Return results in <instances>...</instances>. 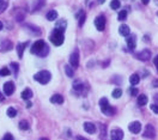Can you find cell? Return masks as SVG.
<instances>
[{"label":"cell","instance_id":"cell-19","mask_svg":"<svg viewBox=\"0 0 158 140\" xmlns=\"http://www.w3.org/2000/svg\"><path fill=\"white\" fill-rule=\"evenodd\" d=\"M66 26H67V22H66L65 19H60V20L56 23L55 29H58V30H61V31H65Z\"/></svg>","mask_w":158,"mask_h":140},{"label":"cell","instance_id":"cell-15","mask_svg":"<svg viewBox=\"0 0 158 140\" xmlns=\"http://www.w3.org/2000/svg\"><path fill=\"white\" fill-rule=\"evenodd\" d=\"M135 41H137V38H135L134 35H128V36H127V46H128V48H130L131 50L135 48V46H137Z\"/></svg>","mask_w":158,"mask_h":140},{"label":"cell","instance_id":"cell-35","mask_svg":"<svg viewBox=\"0 0 158 140\" xmlns=\"http://www.w3.org/2000/svg\"><path fill=\"white\" fill-rule=\"evenodd\" d=\"M1 140H15V138H13V135H12V134L7 133V134H5V135H4V138H3Z\"/></svg>","mask_w":158,"mask_h":140},{"label":"cell","instance_id":"cell-37","mask_svg":"<svg viewBox=\"0 0 158 140\" xmlns=\"http://www.w3.org/2000/svg\"><path fill=\"white\" fill-rule=\"evenodd\" d=\"M11 68H12V70H13V72L17 74V72H18V68H19V67H18V65H17L16 62H12V64H11Z\"/></svg>","mask_w":158,"mask_h":140},{"label":"cell","instance_id":"cell-51","mask_svg":"<svg viewBox=\"0 0 158 140\" xmlns=\"http://www.w3.org/2000/svg\"><path fill=\"white\" fill-rule=\"evenodd\" d=\"M157 16H158V12H157Z\"/></svg>","mask_w":158,"mask_h":140},{"label":"cell","instance_id":"cell-21","mask_svg":"<svg viewBox=\"0 0 158 140\" xmlns=\"http://www.w3.org/2000/svg\"><path fill=\"white\" fill-rule=\"evenodd\" d=\"M130 81H131L132 85H137V84H139V81H140V77H139V74H137V73L132 74V75L130 77Z\"/></svg>","mask_w":158,"mask_h":140},{"label":"cell","instance_id":"cell-38","mask_svg":"<svg viewBox=\"0 0 158 140\" xmlns=\"http://www.w3.org/2000/svg\"><path fill=\"white\" fill-rule=\"evenodd\" d=\"M130 94H131L132 96H137V95H138V89H137V88H131V89H130Z\"/></svg>","mask_w":158,"mask_h":140},{"label":"cell","instance_id":"cell-28","mask_svg":"<svg viewBox=\"0 0 158 140\" xmlns=\"http://www.w3.org/2000/svg\"><path fill=\"white\" fill-rule=\"evenodd\" d=\"M117 18H119V20H125L126 18H127V11H126V10L120 11L119 15H117Z\"/></svg>","mask_w":158,"mask_h":140},{"label":"cell","instance_id":"cell-49","mask_svg":"<svg viewBox=\"0 0 158 140\" xmlns=\"http://www.w3.org/2000/svg\"><path fill=\"white\" fill-rule=\"evenodd\" d=\"M0 99H4V96L1 95V92H0Z\"/></svg>","mask_w":158,"mask_h":140},{"label":"cell","instance_id":"cell-8","mask_svg":"<svg viewBox=\"0 0 158 140\" xmlns=\"http://www.w3.org/2000/svg\"><path fill=\"white\" fill-rule=\"evenodd\" d=\"M128 129H130L131 133L138 134V133H140V131H141V123H140L139 121H133V122L130 123Z\"/></svg>","mask_w":158,"mask_h":140},{"label":"cell","instance_id":"cell-30","mask_svg":"<svg viewBox=\"0 0 158 140\" xmlns=\"http://www.w3.org/2000/svg\"><path fill=\"white\" fill-rule=\"evenodd\" d=\"M111 95H113V97L114 98H119V97H121V95H122V90L121 89H115V90H113V92H111Z\"/></svg>","mask_w":158,"mask_h":140},{"label":"cell","instance_id":"cell-22","mask_svg":"<svg viewBox=\"0 0 158 140\" xmlns=\"http://www.w3.org/2000/svg\"><path fill=\"white\" fill-rule=\"evenodd\" d=\"M58 18V12L55 10H50L48 13H47V19L48 20H55Z\"/></svg>","mask_w":158,"mask_h":140},{"label":"cell","instance_id":"cell-36","mask_svg":"<svg viewBox=\"0 0 158 140\" xmlns=\"http://www.w3.org/2000/svg\"><path fill=\"white\" fill-rule=\"evenodd\" d=\"M16 19H17V22H23V19H24V13H17Z\"/></svg>","mask_w":158,"mask_h":140},{"label":"cell","instance_id":"cell-16","mask_svg":"<svg viewBox=\"0 0 158 140\" xmlns=\"http://www.w3.org/2000/svg\"><path fill=\"white\" fill-rule=\"evenodd\" d=\"M12 47H13V44L11 41H4V42H1V44H0V50L7 52V50H11Z\"/></svg>","mask_w":158,"mask_h":140},{"label":"cell","instance_id":"cell-3","mask_svg":"<svg viewBox=\"0 0 158 140\" xmlns=\"http://www.w3.org/2000/svg\"><path fill=\"white\" fill-rule=\"evenodd\" d=\"M100 107H101V111H102V113L106 114V115H108V116H111V115L115 114L114 108L109 104V102H108V99L106 97H103V98L100 99Z\"/></svg>","mask_w":158,"mask_h":140},{"label":"cell","instance_id":"cell-14","mask_svg":"<svg viewBox=\"0 0 158 140\" xmlns=\"http://www.w3.org/2000/svg\"><path fill=\"white\" fill-rule=\"evenodd\" d=\"M28 47V42H24V43H18L17 44V54H18V58L22 59L23 58V53H24V49Z\"/></svg>","mask_w":158,"mask_h":140},{"label":"cell","instance_id":"cell-33","mask_svg":"<svg viewBox=\"0 0 158 140\" xmlns=\"http://www.w3.org/2000/svg\"><path fill=\"white\" fill-rule=\"evenodd\" d=\"M44 4H46V0H39V1H37V5L35 6L34 10H40V9H42V7L44 6Z\"/></svg>","mask_w":158,"mask_h":140},{"label":"cell","instance_id":"cell-39","mask_svg":"<svg viewBox=\"0 0 158 140\" xmlns=\"http://www.w3.org/2000/svg\"><path fill=\"white\" fill-rule=\"evenodd\" d=\"M151 110L153 111L154 114H158V105L157 104H152L151 105Z\"/></svg>","mask_w":158,"mask_h":140},{"label":"cell","instance_id":"cell-27","mask_svg":"<svg viewBox=\"0 0 158 140\" xmlns=\"http://www.w3.org/2000/svg\"><path fill=\"white\" fill-rule=\"evenodd\" d=\"M11 74V71L9 67H3L1 70H0V75L1 77H6V75H10Z\"/></svg>","mask_w":158,"mask_h":140},{"label":"cell","instance_id":"cell-29","mask_svg":"<svg viewBox=\"0 0 158 140\" xmlns=\"http://www.w3.org/2000/svg\"><path fill=\"white\" fill-rule=\"evenodd\" d=\"M7 115H9L10 118H15V116L17 115V110H16L15 108H12V107H10V108L7 109Z\"/></svg>","mask_w":158,"mask_h":140},{"label":"cell","instance_id":"cell-47","mask_svg":"<svg viewBox=\"0 0 158 140\" xmlns=\"http://www.w3.org/2000/svg\"><path fill=\"white\" fill-rule=\"evenodd\" d=\"M104 1H106V0H98V3H100V4H103Z\"/></svg>","mask_w":158,"mask_h":140},{"label":"cell","instance_id":"cell-32","mask_svg":"<svg viewBox=\"0 0 158 140\" xmlns=\"http://www.w3.org/2000/svg\"><path fill=\"white\" fill-rule=\"evenodd\" d=\"M6 9H7V3L3 1V0H0V13H3Z\"/></svg>","mask_w":158,"mask_h":140},{"label":"cell","instance_id":"cell-17","mask_svg":"<svg viewBox=\"0 0 158 140\" xmlns=\"http://www.w3.org/2000/svg\"><path fill=\"white\" fill-rule=\"evenodd\" d=\"M73 89L77 92H83V90H84V83L80 81V80H74L73 81Z\"/></svg>","mask_w":158,"mask_h":140},{"label":"cell","instance_id":"cell-7","mask_svg":"<svg viewBox=\"0 0 158 140\" xmlns=\"http://www.w3.org/2000/svg\"><path fill=\"white\" fill-rule=\"evenodd\" d=\"M95 26L98 31H103L106 28V17L104 16H98L95 19Z\"/></svg>","mask_w":158,"mask_h":140},{"label":"cell","instance_id":"cell-5","mask_svg":"<svg viewBox=\"0 0 158 140\" xmlns=\"http://www.w3.org/2000/svg\"><path fill=\"white\" fill-rule=\"evenodd\" d=\"M134 57L140 61H149L151 59V52L149 49H144L141 52H138L134 54Z\"/></svg>","mask_w":158,"mask_h":140},{"label":"cell","instance_id":"cell-50","mask_svg":"<svg viewBox=\"0 0 158 140\" xmlns=\"http://www.w3.org/2000/svg\"><path fill=\"white\" fill-rule=\"evenodd\" d=\"M40 140H48V139H46V138H42V139H40Z\"/></svg>","mask_w":158,"mask_h":140},{"label":"cell","instance_id":"cell-18","mask_svg":"<svg viewBox=\"0 0 158 140\" xmlns=\"http://www.w3.org/2000/svg\"><path fill=\"white\" fill-rule=\"evenodd\" d=\"M50 102L54 103V104H62V103H64V97H62L61 95H59V94L53 95L50 97Z\"/></svg>","mask_w":158,"mask_h":140},{"label":"cell","instance_id":"cell-46","mask_svg":"<svg viewBox=\"0 0 158 140\" xmlns=\"http://www.w3.org/2000/svg\"><path fill=\"white\" fill-rule=\"evenodd\" d=\"M26 105H28V107H31V103H30L28 99H26Z\"/></svg>","mask_w":158,"mask_h":140},{"label":"cell","instance_id":"cell-10","mask_svg":"<svg viewBox=\"0 0 158 140\" xmlns=\"http://www.w3.org/2000/svg\"><path fill=\"white\" fill-rule=\"evenodd\" d=\"M110 139L111 140H122L123 139V132L120 128H115L110 132Z\"/></svg>","mask_w":158,"mask_h":140},{"label":"cell","instance_id":"cell-1","mask_svg":"<svg viewBox=\"0 0 158 140\" xmlns=\"http://www.w3.org/2000/svg\"><path fill=\"white\" fill-rule=\"evenodd\" d=\"M48 52H49V49H48V47H47V44L43 40H39V41L34 42V44L31 46V53L39 55V57H41V58L47 57Z\"/></svg>","mask_w":158,"mask_h":140},{"label":"cell","instance_id":"cell-26","mask_svg":"<svg viewBox=\"0 0 158 140\" xmlns=\"http://www.w3.org/2000/svg\"><path fill=\"white\" fill-rule=\"evenodd\" d=\"M120 6H121V4H120L119 0H111V3H110V7H111L113 10H119V9H120Z\"/></svg>","mask_w":158,"mask_h":140},{"label":"cell","instance_id":"cell-40","mask_svg":"<svg viewBox=\"0 0 158 140\" xmlns=\"http://www.w3.org/2000/svg\"><path fill=\"white\" fill-rule=\"evenodd\" d=\"M153 101H154V104L158 105V94H156V95L153 96Z\"/></svg>","mask_w":158,"mask_h":140},{"label":"cell","instance_id":"cell-31","mask_svg":"<svg viewBox=\"0 0 158 140\" xmlns=\"http://www.w3.org/2000/svg\"><path fill=\"white\" fill-rule=\"evenodd\" d=\"M19 128L22 131H26V129H29V123L26 121H20L19 122Z\"/></svg>","mask_w":158,"mask_h":140},{"label":"cell","instance_id":"cell-6","mask_svg":"<svg viewBox=\"0 0 158 140\" xmlns=\"http://www.w3.org/2000/svg\"><path fill=\"white\" fill-rule=\"evenodd\" d=\"M143 136L146 139H154L156 136V129L152 125H146L144 132H143Z\"/></svg>","mask_w":158,"mask_h":140},{"label":"cell","instance_id":"cell-4","mask_svg":"<svg viewBox=\"0 0 158 140\" xmlns=\"http://www.w3.org/2000/svg\"><path fill=\"white\" fill-rule=\"evenodd\" d=\"M50 78H52V74L48 71H40V72H37L34 75V79L36 81H39L40 84H43V85H44V84H48L49 83Z\"/></svg>","mask_w":158,"mask_h":140},{"label":"cell","instance_id":"cell-13","mask_svg":"<svg viewBox=\"0 0 158 140\" xmlns=\"http://www.w3.org/2000/svg\"><path fill=\"white\" fill-rule=\"evenodd\" d=\"M119 33H120L121 36H128L130 33H131L130 26H128V25H126V24L120 25V28H119Z\"/></svg>","mask_w":158,"mask_h":140},{"label":"cell","instance_id":"cell-34","mask_svg":"<svg viewBox=\"0 0 158 140\" xmlns=\"http://www.w3.org/2000/svg\"><path fill=\"white\" fill-rule=\"evenodd\" d=\"M85 18H86V16H85V13H83V11H82L80 18H79V26H83V24H84V22H85Z\"/></svg>","mask_w":158,"mask_h":140},{"label":"cell","instance_id":"cell-43","mask_svg":"<svg viewBox=\"0 0 158 140\" xmlns=\"http://www.w3.org/2000/svg\"><path fill=\"white\" fill-rule=\"evenodd\" d=\"M77 140H87L86 138H83V136H77Z\"/></svg>","mask_w":158,"mask_h":140},{"label":"cell","instance_id":"cell-25","mask_svg":"<svg viewBox=\"0 0 158 140\" xmlns=\"http://www.w3.org/2000/svg\"><path fill=\"white\" fill-rule=\"evenodd\" d=\"M101 140H107V128L106 125H101V135H100Z\"/></svg>","mask_w":158,"mask_h":140},{"label":"cell","instance_id":"cell-20","mask_svg":"<svg viewBox=\"0 0 158 140\" xmlns=\"http://www.w3.org/2000/svg\"><path fill=\"white\" fill-rule=\"evenodd\" d=\"M22 98L23 99H30L31 97H33V91H31L30 89H25V90H23V92H22Z\"/></svg>","mask_w":158,"mask_h":140},{"label":"cell","instance_id":"cell-23","mask_svg":"<svg viewBox=\"0 0 158 140\" xmlns=\"http://www.w3.org/2000/svg\"><path fill=\"white\" fill-rule=\"evenodd\" d=\"M147 103V96L146 95H139L138 96V104L139 105H145Z\"/></svg>","mask_w":158,"mask_h":140},{"label":"cell","instance_id":"cell-12","mask_svg":"<svg viewBox=\"0 0 158 140\" xmlns=\"http://www.w3.org/2000/svg\"><path fill=\"white\" fill-rule=\"evenodd\" d=\"M83 127H84V131L89 134H93L95 132H96V126H95L92 122H85Z\"/></svg>","mask_w":158,"mask_h":140},{"label":"cell","instance_id":"cell-44","mask_svg":"<svg viewBox=\"0 0 158 140\" xmlns=\"http://www.w3.org/2000/svg\"><path fill=\"white\" fill-rule=\"evenodd\" d=\"M153 86H158V79L153 81Z\"/></svg>","mask_w":158,"mask_h":140},{"label":"cell","instance_id":"cell-2","mask_svg":"<svg viewBox=\"0 0 158 140\" xmlns=\"http://www.w3.org/2000/svg\"><path fill=\"white\" fill-rule=\"evenodd\" d=\"M50 42L54 44V46H61L65 41V35H64V31L61 30H58V29H54L53 34L50 35L49 37Z\"/></svg>","mask_w":158,"mask_h":140},{"label":"cell","instance_id":"cell-41","mask_svg":"<svg viewBox=\"0 0 158 140\" xmlns=\"http://www.w3.org/2000/svg\"><path fill=\"white\" fill-rule=\"evenodd\" d=\"M153 64L156 65V67H157V70H158V55H157V57L154 58V60H153Z\"/></svg>","mask_w":158,"mask_h":140},{"label":"cell","instance_id":"cell-24","mask_svg":"<svg viewBox=\"0 0 158 140\" xmlns=\"http://www.w3.org/2000/svg\"><path fill=\"white\" fill-rule=\"evenodd\" d=\"M74 68L71 66V65H65V72H66V74L70 77V78H72L73 77V74H74V71H73Z\"/></svg>","mask_w":158,"mask_h":140},{"label":"cell","instance_id":"cell-11","mask_svg":"<svg viewBox=\"0 0 158 140\" xmlns=\"http://www.w3.org/2000/svg\"><path fill=\"white\" fill-rule=\"evenodd\" d=\"M70 65L73 68H77L79 66V53L78 52H74V53L71 54V57H70Z\"/></svg>","mask_w":158,"mask_h":140},{"label":"cell","instance_id":"cell-48","mask_svg":"<svg viewBox=\"0 0 158 140\" xmlns=\"http://www.w3.org/2000/svg\"><path fill=\"white\" fill-rule=\"evenodd\" d=\"M3 29V22H0V30Z\"/></svg>","mask_w":158,"mask_h":140},{"label":"cell","instance_id":"cell-9","mask_svg":"<svg viewBox=\"0 0 158 140\" xmlns=\"http://www.w3.org/2000/svg\"><path fill=\"white\" fill-rule=\"evenodd\" d=\"M3 90H4V94H5L6 96H11V95L15 92V84H13L12 81H7V83H5Z\"/></svg>","mask_w":158,"mask_h":140},{"label":"cell","instance_id":"cell-45","mask_svg":"<svg viewBox=\"0 0 158 140\" xmlns=\"http://www.w3.org/2000/svg\"><path fill=\"white\" fill-rule=\"evenodd\" d=\"M141 1H143V4H149L150 0H141Z\"/></svg>","mask_w":158,"mask_h":140},{"label":"cell","instance_id":"cell-42","mask_svg":"<svg viewBox=\"0 0 158 140\" xmlns=\"http://www.w3.org/2000/svg\"><path fill=\"white\" fill-rule=\"evenodd\" d=\"M109 64H110V61H109V60H107V61H106L104 64H102V66H103V67H107V66H108Z\"/></svg>","mask_w":158,"mask_h":140}]
</instances>
